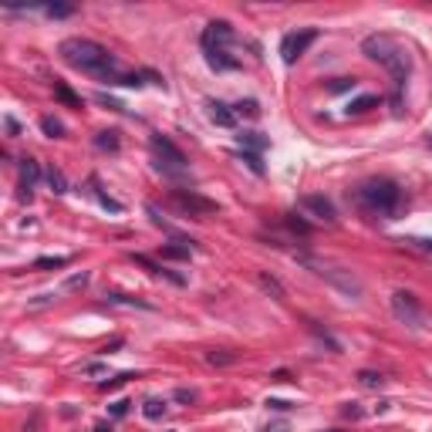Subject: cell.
<instances>
[{"label":"cell","instance_id":"6da1fadb","mask_svg":"<svg viewBox=\"0 0 432 432\" xmlns=\"http://www.w3.org/2000/svg\"><path fill=\"white\" fill-rule=\"evenodd\" d=\"M361 54L368 61H379L381 68L392 75V88H395L392 105H395V112H402V88H406L408 75H412V54H408V48L399 37H392V34H368L361 41Z\"/></svg>","mask_w":432,"mask_h":432},{"label":"cell","instance_id":"7a4b0ae2","mask_svg":"<svg viewBox=\"0 0 432 432\" xmlns=\"http://www.w3.org/2000/svg\"><path fill=\"white\" fill-rule=\"evenodd\" d=\"M61 61L68 64V68H75V71H85V75H95L108 81V85H115V78H119V61L108 54V48H102L98 41H88V37H68V41H61Z\"/></svg>","mask_w":432,"mask_h":432},{"label":"cell","instance_id":"3957f363","mask_svg":"<svg viewBox=\"0 0 432 432\" xmlns=\"http://www.w3.org/2000/svg\"><path fill=\"white\" fill-rule=\"evenodd\" d=\"M355 200L365 213L381 216V220H395L402 213V203H406L399 182H392V179H365L355 189Z\"/></svg>","mask_w":432,"mask_h":432},{"label":"cell","instance_id":"277c9868","mask_svg":"<svg viewBox=\"0 0 432 432\" xmlns=\"http://www.w3.org/2000/svg\"><path fill=\"white\" fill-rule=\"evenodd\" d=\"M149 149H153V166L166 179L179 182V179L189 176V162H186V155L179 153L166 135H153V139H149Z\"/></svg>","mask_w":432,"mask_h":432},{"label":"cell","instance_id":"5b68a950","mask_svg":"<svg viewBox=\"0 0 432 432\" xmlns=\"http://www.w3.org/2000/svg\"><path fill=\"white\" fill-rule=\"evenodd\" d=\"M301 263L304 267H311L318 277H325V280H331L338 291H345L348 297H361V280L352 274V270H345V267H334V263H325V260H314V257H301Z\"/></svg>","mask_w":432,"mask_h":432},{"label":"cell","instance_id":"8992f818","mask_svg":"<svg viewBox=\"0 0 432 432\" xmlns=\"http://www.w3.org/2000/svg\"><path fill=\"white\" fill-rule=\"evenodd\" d=\"M169 203L176 206L179 213H186V216H196V220H203V216H213L220 206L213 203V200H206L200 193H193V189H173L169 193Z\"/></svg>","mask_w":432,"mask_h":432},{"label":"cell","instance_id":"52a82bcc","mask_svg":"<svg viewBox=\"0 0 432 432\" xmlns=\"http://www.w3.org/2000/svg\"><path fill=\"white\" fill-rule=\"evenodd\" d=\"M392 314L408 328H422V321H426V311H422L419 297L412 291H395L392 294Z\"/></svg>","mask_w":432,"mask_h":432},{"label":"cell","instance_id":"ba28073f","mask_svg":"<svg viewBox=\"0 0 432 432\" xmlns=\"http://www.w3.org/2000/svg\"><path fill=\"white\" fill-rule=\"evenodd\" d=\"M314 41H318V31H314V27H301V31L284 34V41H280V58H284V64H294Z\"/></svg>","mask_w":432,"mask_h":432},{"label":"cell","instance_id":"9c48e42d","mask_svg":"<svg viewBox=\"0 0 432 432\" xmlns=\"http://www.w3.org/2000/svg\"><path fill=\"white\" fill-rule=\"evenodd\" d=\"M203 51H230V44L236 41V31L227 21H209L203 27Z\"/></svg>","mask_w":432,"mask_h":432},{"label":"cell","instance_id":"30bf717a","mask_svg":"<svg viewBox=\"0 0 432 432\" xmlns=\"http://www.w3.org/2000/svg\"><path fill=\"white\" fill-rule=\"evenodd\" d=\"M301 206H304L311 216L325 220V223H334V220H338V213H334V203H331L328 196H304V200H301Z\"/></svg>","mask_w":432,"mask_h":432},{"label":"cell","instance_id":"8fae6325","mask_svg":"<svg viewBox=\"0 0 432 432\" xmlns=\"http://www.w3.org/2000/svg\"><path fill=\"white\" fill-rule=\"evenodd\" d=\"M206 115H209V122H213V126H220V128H233V126H236V112H233L230 105L216 102V98H209V102H206Z\"/></svg>","mask_w":432,"mask_h":432},{"label":"cell","instance_id":"7c38bea8","mask_svg":"<svg viewBox=\"0 0 432 432\" xmlns=\"http://www.w3.org/2000/svg\"><path fill=\"white\" fill-rule=\"evenodd\" d=\"M37 179H41V169H37V162L34 159H21V196L24 200H31V189L37 186Z\"/></svg>","mask_w":432,"mask_h":432},{"label":"cell","instance_id":"4fadbf2b","mask_svg":"<svg viewBox=\"0 0 432 432\" xmlns=\"http://www.w3.org/2000/svg\"><path fill=\"white\" fill-rule=\"evenodd\" d=\"M203 54L213 71H236L240 68V58H233L230 51H203Z\"/></svg>","mask_w":432,"mask_h":432},{"label":"cell","instance_id":"5bb4252c","mask_svg":"<svg viewBox=\"0 0 432 432\" xmlns=\"http://www.w3.org/2000/svg\"><path fill=\"white\" fill-rule=\"evenodd\" d=\"M236 142H240V149H243V153H250V155H260L263 149H267V139H263L260 132H240V135H236Z\"/></svg>","mask_w":432,"mask_h":432},{"label":"cell","instance_id":"9a60e30c","mask_svg":"<svg viewBox=\"0 0 432 432\" xmlns=\"http://www.w3.org/2000/svg\"><path fill=\"white\" fill-rule=\"evenodd\" d=\"M105 301H108V304H119V307H139V311H153V304H146V301H139V297H128V294H119V291H108V294H105Z\"/></svg>","mask_w":432,"mask_h":432},{"label":"cell","instance_id":"2e32d148","mask_svg":"<svg viewBox=\"0 0 432 432\" xmlns=\"http://www.w3.org/2000/svg\"><path fill=\"white\" fill-rule=\"evenodd\" d=\"M54 98H58L61 105H68V108H81V98H78L64 81H54Z\"/></svg>","mask_w":432,"mask_h":432},{"label":"cell","instance_id":"e0dca14e","mask_svg":"<svg viewBox=\"0 0 432 432\" xmlns=\"http://www.w3.org/2000/svg\"><path fill=\"white\" fill-rule=\"evenodd\" d=\"M257 284H260L267 294H274V301H284V297H287V294H284V287H280V280L270 277V274H263V270L257 274Z\"/></svg>","mask_w":432,"mask_h":432},{"label":"cell","instance_id":"ac0fdd59","mask_svg":"<svg viewBox=\"0 0 432 432\" xmlns=\"http://www.w3.org/2000/svg\"><path fill=\"white\" fill-rule=\"evenodd\" d=\"M196 247H189V243H169V247H162V260H189Z\"/></svg>","mask_w":432,"mask_h":432},{"label":"cell","instance_id":"d6986e66","mask_svg":"<svg viewBox=\"0 0 432 432\" xmlns=\"http://www.w3.org/2000/svg\"><path fill=\"white\" fill-rule=\"evenodd\" d=\"M95 149H102V153H119V132H98V135H95Z\"/></svg>","mask_w":432,"mask_h":432},{"label":"cell","instance_id":"ffe728a7","mask_svg":"<svg viewBox=\"0 0 432 432\" xmlns=\"http://www.w3.org/2000/svg\"><path fill=\"white\" fill-rule=\"evenodd\" d=\"M375 105H379L375 95H361V98H355V102H348V115H365V112L375 108Z\"/></svg>","mask_w":432,"mask_h":432},{"label":"cell","instance_id":"44dd1931","mask_svg":"<svg viewBox=\"0 0 432 432\" xmlns=\"http://www.w3.org/2000/svg\"><path fill=\"white\" fill-rule=\"evenodd\" d=\"M41 132H44L48 139H64V126H61L54 115H44V119H41Z\"/></svg>","mask_w":432,"mask_h":432},{"label":"cell","instance_id":"7402d4cb","mask_svg":"<svg viewBox=\"0 0 432 432\" xmlns=\"http://www.w3.org/2000/svg\"><path fill=\"white\" fill-rule=\"evenodd\" d=\"M41 10H44L48 17H54V21H61V17H71V14H75V7H71V3H44Z\"/></svg>","mask_w":432,"mask_h":432},{"label":"cell","instance_id":"603a6c76","mask_svg":"<svg viewBox=\"0 0 432 432\" xmlns=\"http://www.w3.org/2000/svg\"><path fill=\"white\" fill-rule=\"evenodd\" d=\"M44 176H48V186H51V193H58V196H61V193H68V182H64V176H61V169H48V173H44Z\"/></svg>","mask_w":432,"mask_h":432},{"label":"cell","instance_id":"cb8c5ba5","mask_svg":"<svg viewBox=\"0 0 432 432\" xmlns=\"http://www.w3.org/2000/svg\"><path fill=\"white\" fill-rule=\"evenodd\" d=\"M142 412H146V419H162V415H166V399H146V408H142Z\"/></svg>","mask_w":432,"mask_h":432},{"label":"cell","instance_id":"d4e9b609","mask_svg":"<svg viewBox=\"0 0 432 432\" xmlns=\"http://www.w3.org/2000/svg\"><path fill=\"white\" fill-rule=\"evenodd\" d=\"M71 263V257H41V260H34V267L37 270H58V267H68Z\"/></svg>","mask_w":432,"mask_h":432},{"label":"cell","instance_id":"484cf974","mask_svg":"<svg viewBox=\"0 0 432 432\" xmlns=\"http://www.w3.org/2000/svg\"><path fill=\"white\" fill-rule=\"evenodd\" d=\"M358 385H361V388H381V385H385V375H379V372H358Z\"/></svg>","mask_w":432,"mask_h":432},{"label":"cell","instance_id":"4316f807","mask_svg":"<svg viewBox=\"0 0 432 432\" xmlns=\"http://www.w3.org/2000/svg\"><path fill=\"white\" fill-rule=\"evenodd\" d=\"M92 186H95V200H98L105 209H112V213H122V203H115L112 196H105L102 189H98V179H92Z\"/></svg>","mask_w":432,"mask_h":432},{"label":"cell","instance_id":"83f0119b","mask_svg":"<svg viewBox=\"0 0 432 432\" xmlns=\"http://www.w3.org/2000/svg\"><path fill=\"white\" fill-rule=\"evenodd\" d=\"M233 112H236V115H247V119H257V115H260V105H257L254 98H247V102L233 105Z\"/></svg>","mask_w":432,"mask_h":432},{"label":"cell","instance_id":"f1b7e54d","mask_svg":"<svg viewBox=\"0 0 432 432\" xmlns=\"http://www.w3.org/2000/svg\"><path fill=\"white\" fill-rule=\"evenodd\" d=\"M128 379H135V375H132V372H122V375H112L108 381H102L98 388H102V392H115V388H122Z\"/></svg>","mask_w":432,"mask_h":432},{"label":"cell","instance_id":"f546056e","mask_svg":"<svg viewBox=\"0 0 432 432\" xmlns=\"http://www.w3.org/2000/svg\"><path fill=\"white\" fill-rule=\"evenodd\" d=\"M355 85H358L355 78H338V81H331V85H328V92H331V95H341V92H352Z\"/></svg>","mask_w":432,"mask_h":432},{"label":"cell","instance_id":"4dcf8cb0","mask_svg":"<svg viewBox=\"0 0 432 432\" xmlns=\"http://www.w3.org/2000/svg\"><path fill=\"white\" fill-rule=\"evenodd\" d=\"M206 361H209V365H233V361H236V355H230V352H209V355H206Z\"/></svg>","mask_w":432,"mask_h":432},{"label":"cell","instance_id":"1f68e13d","mask_svg":"<svg viewBox=\"0 0 432 432\" xmlns=\"http://www.w3.org/2000/svg\"><path fill=\"white\" fill-rule=\"evenodd\" d=\"M287 227H291V230H297V233H311V227H307V223L301 220V216H287Z\"/></svg>","mask_w":432,"mask_h":432},{"label":"cell","instance_id":"d6a6232c","mask_svg":"<svg viewBox=\"0 0 432 432\" xmlns=\"http://www.w3.org/2000/svg\"><path fill=\"white\" fill-rule=\"evenodd\" d=\"M176 402H196V392L193 388H176Z\"/></svg>","mask_w":432,"mask_h":432},{"label":"cell","instance_id":"836d02e7","mask_svg":"<svg viewBox=\"0 0 432 432\" xmlns=\"http://www.w3.org/2000/svg\"><path fill=\"white\" fill-rule=\"evenodd\" d=\"M85 284H88V274H75V277L68 280L64 287H68V291H78V287H85Z\"/></svg>","mask_w":432,"mask_h":432},{"label":"cell","instance_id":"e575fe53","mask_svg":"<svg viewBox=\"0 0 432 432\" xmlns=\"http://www.w3.org/2000/svg\"><path fill=\"white\" fill-rule=\"evenodd\" d=\"M128 406H132V402H126V399H119V402L112 406V415H115V419H122V415L128 412Z\"/></svg>","mask_w":432,"mask_h":432},{"label":"cell","instance_id":"d590c367","mask_svg":"<svg viewBox=\"0 0 432 432\" xmlns=\"http://www.w3.org/2000/svg\"><path fill=\"white\" fill-rule=\"evenodd\" d=\"M267 408H274V412H287L291 402H284V399H267Z\"/></svg>","mask_w":432,"mask_h":432},{"label":"cell","instance_id":"8d00e7d4","mask_svg":"<svg viewBox=\"0 0 432 432\" xmlns=\"http://www.w3.org/2000/svg\"><path fill=\"white\" fill-rule=\"evenodd\" d=\"M341 412H345V415H352V419H361V408H358L355 402H352V406H345Z\"/></svg>","mask_w":432,"mask_h":432},{"label":"cell","instance_id":"74e56055","mask_svg":"<svg viewBox=\"0 0 432 432\" xmlns=\"http://www.w3.org/2000/svg\"><path fill=\"white\" fill-rule=\"evenodd\" d=\"M267 432H287V422H277V426H267Z\"/></svg>","mask_w":432,"mask_h":432},{"label":"cell","instance_id":"f35d334b","mask_svg":"<svg viewBox=\"0 0 432 432\" xmlns=\"http://www.w3.org/2000/svg\"><path fill=\"white\" fill-rule=\"evenodd\" d=\"M92 432H112V422H98V426H95Z\"/></svg>","mask_w":432,"mask_h":432},{"label":"cell","instance_id":"ab89813d","mask_svg":"<svg viewBox=\"0 0 432 432\" xmlns=\"http://www.w3.org/2000/svg\"><path fill=\"white\" fill-rule=\"evenodd\" d=\"M415 243H419L422 250H429V254H432V240H415Z\"/></svg>","mask_w":432,"mask_h":432}]
</instances>
